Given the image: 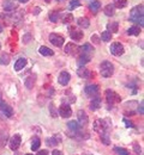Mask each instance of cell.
<instances>
[{
  "label": "cell",
  "mask_w": 144,
  "mask_h": 155,
  "mask_svg": "<svg viewBox=\"0 0 144 155\" xmlns=\"http://www.w3.org/2000/svg\"><path fill=\"white\" fill-rule=\"evenodd\" d=\"M143 5H138L135 6L131 11H130V20L133 23H138L141 25V28H143L144 25V18H143Z\"/></svg>",
  "instance_id": "6da1fadb"
},
{
  "label": "cell",
  "mask_w": 144,
  "mask_h": 155,
  "mask_svg": "<svg viewBox=\"0 0 144 155\" xmlns=\"http://www.w3.org/2000/svg\"><path fill=\"white\" fill-rule=\"evenodd\" d=\"M100 73L103 78H109L114 73V66L109 61H103L100 66Z\"/></svg>",
  "instance_id": "7a4b0ae2"
},
{
  "label": "cell",
  "mask_w": 144,
  "mask_h": 155,
  "mask_svg": "<svg viewBox=\"0 0 144 155\" xmlns=\"http://www.w3.org/2000/svg\"><path fill=\"white\" fill-rule=\"evenodd\" d=\"M105 94H106L107 103H108V104H111V105H113V104H115V103H120V101H121L120 95H119L118 93H115L114 91H112V89H107V91L105 92Z\"/></svg>",
  "instance_id": "3957f363"
},
{
  "label": "cell",
  "mask_w": 144,
  "mask_h": 155,
  "mask_svg": "<svg viewBox=\"0 0 144 155\" xmlns=\"http://www.w3.org/2000/svg\"><path fill=\"white\" fill-rule=\"evenodd\" d=\"M49 42L55 45V47H63V44L65 43V38L61 35L58 34H51L49 35Z\"/></svg>",
  "instance_id": "277c9868"
},
{
  "label": "cell",
  "mask_w": 144,
  "mask_h": 155,
  "mask_svg": "<svg viewBox=\"0 0 144 155\" xmlns=\"http://www.w3.org/2000/svg\"><path fill=\"white\" fill-rule=\"evenodd\" d=\"M107 124H106V122L103 121V119H96L95 122H94V130L97 133V134H103V133H106L107 131Z\"/></svg>",
  "instance_id": "5b68a950"
},
{
  "label": "cell",
  "mask_w": 144,
  "mask_h": 155,
  "mask_svg": "<svg viewBox=\"0 0 144 155\" xmlns=\"http://www.w3.org/2000/svg\"><path fill=\"white\" fill-rule=\"evenodd\" d=\"M109 50H111V53H112L114 56H120V55L124 54V45H123L121 43L115 42V43H113V44L111 45Z\"/></svg>",
  "instance_id": "8992f818"
},
{
  "label": "cell",
  "mask_w": 144,
  "mask_h": 155,
  "mask_svg": "<svg viewBox=\"0 0 144 155\" xmlns=\"http://www.w3.org/2000/svg\"><path fill=\"white\" fill-rule=\"evenodd\" d=\"M0 113H1L4 117L10 118V117H12V115H13V110H12V107H11L10 105H7V104H5V103H0Z\"/></svg>",
  "instance_id": "52a82bcc"
},
{
  "label": "cell",
  "mask_w": 144,
  "mask_h": 155,
  "mask_svg": "<svg viewBox=\"0 0 144 155\" xmlns=\"http://www.w3.org/2000/svg\"><path fill=\"white\" fill-rule=\"evenodd\" d=\"M59 113L63 118H69L72 113V110L69 104H61V106L59 107Z\"/></svg>",
  "instance_id": "ba28073f"
},
{
  "label": "cell",
  "mask_w": 144,
  "mask_h": 155,
  "mask_svg": "<svg viewBox=\"0 0 144 155\" xmlns=\"http://www.w3.org/2000/svg\"><path fill=\"white\" fill-rule=\"evenodd\" d=\"M70 30H71V31H70V37H71L73 41L78 42V41H81V39L83 38L84 34H83L82 30H78V29H75V28H72V29H70Z\"/></svg>",
  "instance_id": "9c48e42d"
},
{
  "label": "cell",
  "mask_w": 144,
  "mask_h": 155,
  "mask_svg": "<svg viewBox=\"0 0 144 155\" xmlns=\"http://www.w3.org/2000/svg\"><path fill=\"white\" fill-rule=\"evenodd\" d=\"M77 115H78V124H79V127H81V128L85 127V125L88 124V122H89V118H88L87 113H85L83 110H79Z\"/></svg>",
  "instance_id": "30bf717a"
},
{
  "label": "cell",
  "mask_w": 144,
  "mask_h": 155,
  "mask_svg": "<svg viewBox=\"0 0 144 155\" xmlns=\"http://www.w3.org/2000/svg\"><path fill=\"white\" fill-rule=\"evenodd\" d=\"M20 141H22L20 135L17 134V135L12 136L11 140H10V148H11L12 151H17L18 147H19V145H20Z\"/></svg>",
  "instance_id": "8fae6325"
},
{
  "label": "cell",
  "mask_w": 144,
  "mask_h": 155,
  "mask_svg": "<svg viewBox=\"0 0 144 155\" xmlns=\"http://www.w3.org/2000/svg\"><path fill=\"white\" fill-rule=\"evenodd\" d=\"M2 8L6 12H13L17 8V4L13 0H5L2 2Z\"/></svg>",
  "instance_id": "7c38bea8"
},
{
  "label": "cell",
  "mask_w": 144,
  "mask_h": 155,
  "mask_svg": "<svg viewBox=\"0 0 144 155\" xmlns=\"http://www.w3.org/2000/svg\"><path fill=\"white\" fill-rule=\"evenodd\" d=\"M70 79H71V75L67 73V72H61L59 74V78H58V81L60 85L63 86H66L69 82H70Z\"/></svg>",
  "instance_id": "4fadbf2b"
},
{
  "label": "cell",
  "mask_w": 144,
  "mask_h": 155,
  "mask_svg": "<svg viewBox=\"0 0 144 155\" xmlns=\"http://www.w3.org/2000/svg\"><path fill=\"white\" fill-rule=\"evenodd\" d=\"M85 93L90 97H95L99 93V86L97 85H88L85 87Z\"/></svg>",
  "instance_id": "5bb4252c"
},
{
  "label": "cell",
  "mask_w": 144,
  "mask_h": 155,
  "mask_svg": "<svg viewBox=\"0 0 144 155\" xmlns=\"http://www.w3.org/2000/svg\"><path fill=\"white\" fill-rule=\"evenodd\" d=\"M77 51H79V48L75 44V43H69L65 47V53L69 55H75Z\"/></svg>",
  "instance_id": "9a60e30c"
},
{
  "label": "cell",
  "mask_w": 144,
  "mask_h": 155,
  "mask_svg": "<svg viewBox=\"0 0 144 155\" xmlns=\"http://www.w3.org/2000/svg\"><path fill=\"white\" fill-rule=\"evenodd\" d=\"M100 107H101V99H100L97 95H95V97L93 98L91 103H90V109H91L93 111H96V110L100 109Z\"/></svg>",
  "instance_id": "2e32d148"
},
{
  "label": "cell",
  "mask_w": 144,
  "mask_h": 155,
  "mask_svg": "<svg viewBox=\"0 0 144 155\" xmlns=\"http://www.w3.org/2000/svg\"><path fill=\"white\" fill-rule=\"evenodd\" d=\"M25 65H26V59H24V57L18 59V60L16 61V63H14V71L19 72L20 69H23V68L25 67Z\"/></svg>",
  "instance_id": "e0dca14e"
},
{
  "label": "cell",
  "mask_w": 144,
  "mask_h": 155,
  "mask_svg": "<svg viewBox=\"0 0 144 155\" xmlns=\"http://www.w3.org/2000/svg\"><path fill=\"white\" fill-rule=\"evenodd\" d=\"M79 51L82 53V54H85V55H90L93 51H94V48L89 44V43H85L83 47H81L79 48Z\"/></svg>",
  "instance_id": "ac0fdd59"
},
{
  "label": "cell",
  "mask_w": 144,
  "mask_h": 155,
  "mask_svg": "<svg viewBox=\"0 0 144 155\" xmlns=\"http://www.w3.org/2000/svg\"><path fill=\"white\" fill-rule=\"evenodd\" d=\"M38 53L41 54V55H43V56H52V55H54V51L52 50V49H49L48 47H40V49H38Z\"/></svg>",
  "instance_id": "d6986e66"
},
{
  "label": "cell",
  "mask_w": 144,
  "mask_h": 155,
  "mask_svg": "<svg viewBox=\"0 0 144 155\" xmlns=\"http://www.w3.org/2000/svg\"><path fill=\"white\" fill-rule=\"evenodd\" d=\"M77 75L79 78H83V79H88V78L90 77V72H89L87 68L81 67V68L77 69Z\"/></svg>",
  "instance_id": "ffe728a7"
},
{
  "label": "cell",
  "mask_w": 144,
  "mask_h": 155,
  "mask_svg": "<svg viewBox=\"0 0 144 155\" xmlns=\"http://www.w3.org/2000/svg\"><path fill=\"white\" fill-rule=\"evenodd\" d=\"M77 24L79 25V26H82L83 29H87V28H89V25H90V22H89V19L88 18H85V17H81V18H78L77 19Z\"/></svg>",
  "instance_id": "44dd1931"
},
{
  "label": "cell",
  "mask_w": 144,
  "mask_h": 155,
  "mask_svg": "<svg viewBox=\"0 0 144 155\" xmlns=\"http://www.w3.org/2000/svg\"><path fill=\"white\" fill-rule=\"evenodd\" d=\"M107 29L109 30L111 34H115V32H118V30H119V24H118L117 22H111V23L107 24Z\"/></svg>",
  "instance_id": "7402d4cb"
},
{
  "label": "cell",
  "mask_w": 144,
  "mask_h": 155,
  "mask_svg": "<svg viewBox=\"0 0 144 155\" xmlns=\"http://www.w3.org/2000/svg\"><path fill=\"white\" fill-rule=\"evenodd\" d=\"M90 55H85V54H81V56H79V59H78V65L79 66H84L85 63H88V62H90Z\"/></svg>",
  "instance_id": "603a6c76"
},
{
  "label": "cell",
  "mask_w": 144,
  "mask_h": 155,
  "mask_svg": "<svg viewBox=\"0 0 144 155\" xmlns=\"http://www.w3.org/2000/svg\"><path fill=\"white\" fill-rule=\"evenodd\" d=\"M35 81H36V78H35V75H30V77H28L26 79H25V86H26L29 89H31V88L34 87Z\"/></svg>",
  "instance_id": "cb8c5ba5"
},
{
  "label": "cell",
  "mask_w": 144,
  "mask_h": 155,
  "mask_svg": "<svg viewBox=\"0 0 144 155\" xmlns=\"http://www.w3.org/2000/svg\"><path fill=\"white\" fill-rule=\"evenodd\" d=\"M100 7H101V2L97 1V0L93 1V2L90 4V6H89V8L93 11V13H97V11L100 10Z\"/></svg>",
  "instance_id": "d4e9b609"
},
{
  "label": "cell",
  "mask_w": 144,
  "mask_h": 155,
  "mask_svg": "<svg viewBox=\"0 0 144 155\" xmlns=\"http://www.w3.org/2000/svg\"><path fill=\"white\" fill-rule=\"evenodd\" d=\"M141 28L139 26H132L127 30V35H131V36H138L141 34Z\"/></svg>",
  "instance_id": "484cf974"
},
{
  "label": "cell",
  "mask_w": 144,
  "mask_h": 155,
  "mask_svg": "<svg viewBox=\"0 0 144 155\" xmlns=\"http://www.w3.org/2000/svg\"><path fill=\"white\" fill-rule=\"evenodd\" d=\"M127 5V0H113V6L117 8H124Z\"/></svg>",
  "instance_id": "4316f807"
},
{
  "label": "cell",
  "mask_w": 144,
  "mask_h": 155,
  "mask_svg": "<svg viewBox=\"0 0 144 155\" xmlns=\"http://www.w3.org/2000/svg\"><path fill=\"white\" fill-rule=\"evenodd\" d=\"M60 17H61V14H60V12H58V11H53V12L49 14V19H51V22H53V23H57L58 20H60Z\"/></svg>",
  "instance_id": "83f0119b"
},
{
  "label": "cell",
  "mask_w": 144,
  "mask_h": 155,
  "mask_svg": "<svg viewBox=\"0 0 144 155\" xmlns=\"http://www.w3.org/2000/svg\"><path fill=\"white\" fill-rule=\"evenodd\" d=\"M114 10H115V7L113 6V4H109V5H107L105 7V14L108 16V17H111V16L114 14Z\"/></svg>",
  "instance_id": "f1b7e54d"
},
{
  "label": "cell",
  "mask_w": 144,
  "mask_h": 155,
  "mask_svg": "<svg viewBox=\"0 0 144 155\" xmlns=\"http://www.w3.org/2000/svg\"><path fill=\"white\" fill-rule=\"evenodd\" d=\"M67 127H69V129L70 130H72V131H78L79 130V124H78V122H76V121H71V122H69L67 123Z\"/></svg>",
  "instance_id": "f546056e"
},
{
  "label": "cell",
  "mask_w": 144,
  "mask_h": 155,
  "mask_svg": "<svg viewBox=\"0 0 144 155\" xmlns=\"http://www.w3.org/2000/svg\"><path fill=\"white\" fill-rule=\"evenodd\" d=\"M40 146H41V140L38 137H35L31 142V151H34V152L37 151L40 148Z\"/></svg>",
  "instance_id": "4dcf8cb0"
},
{
  "label": "cell",
  "mask_w": 144,
  "mask_h": 155,
  "mask_svg": "<svg viewBox=\"0 0 144 155\" xmlns=\"http://www.w3.org/2000/svg\"><path fill=\"white\" fill-rule=\"evenodd\" d=\"M0 63L1 65H8L10 63V55L8 54H6V53H4V54H1V56H0Z\"/></svg>",
  "instance_id": "1f68e13d"
},
{
  "label": "cell",
  "mask_w": 144,
  "mask_h": 155,
  "mask_svg": "<svg viewBox=\"0 0 144 155\" xmlns=\"http://www.w3.org/2000/svg\"><path fill=\"white\" fill-rule=\"evenodd\" d=\"M101 38H102V41H105V42H109V41L112 39V34H111L109 31H103V32L101 34Z\"/></svg>",
  "instance_id": "d6a6232c"
},
{
  "label": "cell",
  "mask_w": 144,
  "mask_h": 155,
  "mask_svg": "<svg viewBox=\"0 0 144 155\" xmlns=\"http://www.w3.org/2000/svg\"><path fill=\"white\" fill-rule=\"evenodd\" d=\"M72 20H73V14H72V13H66V14L63 16V23L69 24V23L72 22Z\"/></svg>",
  "instance_id": "836d02e7"
},
{
  "label": "cell",
  "mask_w": 144,
  "mask_h": 155,
  "mask_svg": "<svg viewBox=\"0 0 144 155\" xmlns=\"http://www.w3.org/2000/svg\"><path fill=\"white\" fill-rule=\"evenodd\" d=\"M101 141H102L103 145H106V146H108V145L111 143V140H109V136H108L107 131L103 133V134H101Z\"/></svg>",
  "instance_id": "e575fe53"
},
{
  "label": "cell",
  "mask_w": 144,
  "mask_h": 155,
  "mask_svg": "<svg viewBox=\"0 0 144 155\" xmlns=\"http://www.w3.org/2000/svg\"><path fill=\"white\" fill-rule=\"evenodd\" d=\"M79 6H81V1L79 0H71L70 5H69V8L70 10H75L76 7H79Z\"/></svg>",
  "instance_id": "d590c367"
},
{
  "label": "cell",
  "mask_w": 144,
  "mask_h": 155,
  "mask_svg": "<svg viewBox=\"0 0 144 155\" xmlns=\"http://www.w3.org/2000/svg\"><path fill=\"white\" fill-rule=\"evenodd\" d=\"M114 151L118 153V155H130V153L126 151V149H124V148H119V147H115L114 148Z\"/></svg>",
  "instance_id": "8d00e7d4"
},
{
  "label": "cell",
  "mask_w": 144,
  "mask_h": 155,
  "mask_svg": "<svg viewBox=\"0 0 144 155\" xmlns=\"http://www.w3.org/2000/svg\"><path fill=\"white\" fill-rule=\"evenodd\" d=\"M47 143H48V146H58L59 141H57L55 137H52V139H48L47 140Z\"/></svg>",
  "instance_id": "74e56055"
},
{
  "label": "cell",
  "mask_w": 144,
  "mask_h": 155,
  "mask_svg": "<svg viewBox=\"0 0 144 155\" xmlns=\"http://www.w3.org/2000/svg\"><path fill=\"white\" fill-rule=\"evenodd\" d=\"M49 111H51L52 117H58V113H57V111H55V109H54V106H53V105H51V106H49Z\"/></svg>",
  "instance_id": "f35d334b"
},
{
  "label": "cell",
  "mask_w": 144,
  "mask_h": 155,
  "mask_svg": "<svg viewBox=\"0 0 144 155\" xmlns=\"http://www.w3.org/2000/svg\"><path fill=\"white\" fill-rule=\"evenodd\" d=\"M124 123L126 124V127H127V128H133V124H132L129 119H126V118H125V119H124Z\"/></svg>",
  "instance_id": "ab89813d"
},
{
  "label": "cell",
  "mask_w": 144,
  "mask_h": 155,
  "mask_svg": "<svg viewBox=\"0 0 144 155\" xmlns=\"http://www.w3.org/2000/svg\"><path fill=\"white\" fill-rule=\"evenodd\" d=\"M133 148H135V151H136V153L138 155H141V153H142V151H141V148L138 147V145H133Z\"/></svg>",
  "instance_id": "60d3db41"
},
{
  "label": "cell",
  "mask_w": 144,
  "mask_h": 155,
  "mask_svg": "<svg viewBox=\"0 0 144 155\" xmlns=\"http://www.w3.org/2000/svg\"><path fill=\"white\" fill-rule=\"evenodd\" d=\"M30 37H31L30 35H26V36H24V37H23V42H24V43H28V42L30 41V39H29Z\"/></svg>",
  "instance_id": "b9f144b4"
},
{
  "label": "cell",
  "mask_w": 144,
  "mask_h": 155,
  "mask_svg": "<svg viewBox=\"0 0 144 155\" xmlns=\"http://www.w3.org/2000/svg\"><path fill=\"white\" fill-rule=\"evenodd\" d=\"M91 41H93L94 43H96V44H97V43H99V37H97L96 35H94V36L91 37Z\"/></svg>",
  "instance_id": "7bdbcfd3"
},
{
  "label": "cell",
  "mask_w": 144,
  "mask_h": 155,
  "mask_svg": "<svg viewBox=\"0 0 144 155\" xmlns=\"http://www.w3.org/2000/svg\"><path fill=\"white\" fill-rule=\"evenodd\" d=\"M37 155H48V151H46V149L44 151H40Z\"/></svg>",
  "instance_id": "ee69618b"
},
{
  "label": "cell",
  "mask_w": 144,
  "mask_h": 155,
  "mask_svg": "<svg viewBox=\"0 0 144 155\" xmlns=\"http://www.w3.org/2000/svg\"><path fill=\"white\" fill-rule=\"evenodd\" d=\"M138 110H139V113H141V115H143V113H144V111H143V101L141 103V106H139V109H138Z\"/></svg>",
  "instance_id": "f6af8a7d"
},
{
  "label": "cell",
  "mask_w": 144,
  "mask_h": 155,
  "mask_svg": "<svg viewBox=\"0 0 144 155\" xmlns=\"http://www.w3.org/2000/svg\"><path fill=\"white\" fill-rule=\"evenodd\" d=\"M34 13H35V14H38V13H40V7H35V8H34Z\"/></svg>",
  "instance_id": "bcb514c9"
},
{
  "label": "cell",
  "mask_w": 144,
  "mask_h": 155,
  "mask_svg": "<svg viewBox=\"0 0 144 155\" xmlns=\"http://www.w3.org/2000/svg\"><path fill=\"white\" fill-rule=\"evenodd\" d=\"M53 155H63L60 151H53Z\"/></svg>",
  "instance_id": "7dc6e473"
},
{
  "label": "cell",
  "mask_w": 144,
  "mask_h": 155,
  "mask_svg": "<svg viewBox=\"0 0 144 155\" xmlns=\"http://www.w3.org/2000/svg\"><path fill=\"white\" fill-rule=\"evenodd\" d=\"M18 1H19V2H22V4H25V2H28L29 0H18Z\"/></svg>",
  "instance_id": "c3c4849f"
},
{
  "label": "cell",
  "mask_w": 144,
  "mask_h": 155,
  "mask_svg": "<svg viewBox=\"0 0 144 155\" xmlns=\"http://www.w3.org/2000/svg\"><path fill=\"white\" fill-rule=\"evenodd\" d=\"M1 31H2V26L0 25V34H1Z\"/></svg>",
  "instance_id": "681fc988"
},
{
  "label": "cell",
  "mask_w": 144,
  "mask_h": 155,
  "mask_svg": "<svg viewBox=\"0 0 144 155\" xmlns=\"http://www.w3.org/2000/svg\"><path fill=\"white\" fill-rule=\"evenodd\" d=\"M46 1H47V2H49V1H51V0H46Z\"/></svg>",
  "instance_id": "f907efd6"
},
{
  "label": "cell",
  "mask_w": 144,
  "mask_h": 155,
  "mask_svg": "<svg viewBox=\"0 0 144 155\" xmlns=\"http://www.w3.org/2000/svg\"><path fill=\"white\" fill-rule=\"evenodd\" d=\"M25 155H32V154H25Z\"/></svg>",
  "instance_id": "816d5d0a"
},
{
  "label": "cell",
  "mask_w": 144,
  "mask_h": 155,
  "mask_svg": "<svg viewBox=\"0 0 144 155\" xmlns=\"http://www.w3.org/2000/svg\"><path fill=\"white\" fill-rule=\"evenodd\" d=\"M0 49H1V44H0Z\"/></svg>",
  "instance_id": "f5cc1de1"
},
{
  "label": "cell",
  "mask_w": 144,
  "mask_h": 155,
  "mask_svg": "<svg viewBox=\"0 0 144 155\" xmlns=\"http://www.w3.org/2000/svg\"><path fill=\"white\" fill-rule=\"evenodd\" d=\"M58 1H61V0H58Z\"/></svg>",
  "instance_id": "db71d44e"
},
{
  "label": "cell",
  "mask_w": 144,
  "mask_h": 155,
  "mask_svg": "<svg viewBox=\"0 0 144 155\" xmlns=\"http://www.w3.org/2000/svg\"><path fill=\"white\" fill-rule=\"evenodd\" d=\"M0 100H1V98H0Z\"/></svg>",
  "instance_id": "11a10c76"
}]
</instances>
